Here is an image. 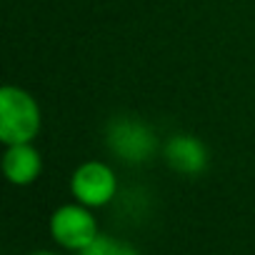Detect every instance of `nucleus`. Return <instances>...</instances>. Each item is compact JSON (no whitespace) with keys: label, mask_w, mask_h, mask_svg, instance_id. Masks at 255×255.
Returning <instances> with one entry per match:
<instances>
[{"label":"nucleus","mask_w":255,"mask_h":255,"mask_svg":"<svg viewBox=\"0 0 255 255\" xmlns=\"http://www.w3.org/2000/svg\"><path fill=\"white\" fill-rule=\"evenodd\" d=\"M43 128V113L38 100L18 88L3 85L0 88V140L3 145L33 143Z\"/></svg>","instance_id":"f257e3e1"},{"label":"nucleus","mask_w":255,"mask_h":255,"mask_svg":"<svg viewBox=\"0 0 255 255\" xmlns=\"http://www.w3.org/2000/svg\"><path fill=\"white\" fill-rule=\"evenodd\" d=\"M50 238L65 248V250H73V253H80L83 248H88L98 235H100V228H98V220L93 215V208L83 205V203H65L60 208L53 210L50 215Z\"/></svg>","instance_id":"f03ea898"},{"label":"nucleus","mask_w":255,"mask_h":255,"mask_svg":"<svg viewBox=\"0 0 255 255\" xmlns=\"http://www.w3.org/2000/svg\"><path fill=\"white\" fill-rule=\"evenodd\" d=\"M108 148L125 163H148L158 153V138L150 125L135 118H118L108 125Z\"/></svg>","instance_id":"7ed1b4c3"},{"label":"nucleus","mask_w":255,"mask_h":255,"mask_svg":"<svg viewBox=\"0 0 255 255\" xmlns=\"http://www.w3.org/2000/svg\"><path fill=\"white\" fill-rule=\"evenodd\" d=\"M70 195L88 208H105L118 195V175L108 163L85 160L70 175Z\"/></svg>","instance_id":"20e7f679"},{"label":"nucleus","mask_w":255,"mask_h":255,"mask_svg":"<svg viewBox=\"0 0 255 255\" xmlns=\"http://www.w3.org/2000/svg\"><path fill=\"white\" fill-rule=\"evenodd\" d=\"M163 158L180 175H200L208 168V148L195 135H173L163 145Z\"/></svg>","instance_id":"39448f33"},{"label":"nucleus","mask_w":255,"mask_h":255,"mask_svg":"<svg viewBox=\"0 0 255 255\" xmlns=\"http://www.w3.org/2000/svg\"><path fill=\"white\" fill-rule=\"evenodd\" d=\"M3 173L8 183L13 185H33L40 173H43V155L33 143H18V145H5L3 153Z\"/></svg>","instance_id":"423d86ee"},{"label":"nucleus","mask_w":255,"mask_h":255,"mask_svg":"<svg viewBox=\"0 0 255 255\" xmlns=\"http://www.w3.org/2000/svg\"><path fill=\"white\" fill-rule=\"evenodd\" d=\"M78 255H140L138 248H133L130 243H125L120 238H113V235H98L88 248H83Z\"/></svg>","instance_id":"0eeeda50"},{"label":"nucleus","mask_w":255,"mask_h":255,"mask_svg":"<svg viewBox=\"0 0 255 255\" xmlns=\"http://www.w3.org/2000/svg\"><path fill=\"white\" fill-rule=\"evenodd\" d=\"M30 255H58V253H50V250H38V253H30Z\"/></svg>","instance_id":"6e6552de"}]
</instances>
